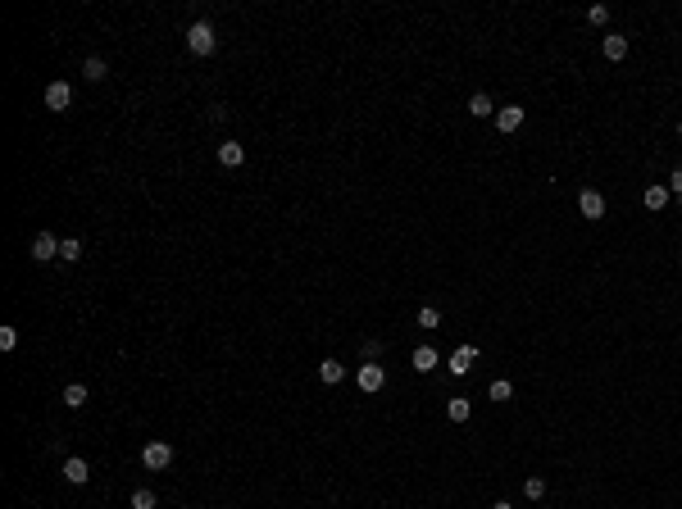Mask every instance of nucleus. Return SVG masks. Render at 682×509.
I'll return each instance as SVG.
<instances>
[{
    "mask_svg": "<svg viewBox=\"0 0 682 509\" xmlns=\"http://www.w3.org/2000/svg\"><path fill=\"white\" fill-rule=\"evenodd\" d=\"M214 46H218V37H214V28H209L205 19L187 28V50L191 55H214Z\"/></svg>",
    "mask_w": 682,
    "mask_h": 509,
    "instance_id": "nucleus-1",
    "label": "nucleus"
},
{
    "mask_svg": "<svg viewBox=\"0 0 682 509\" xmlns=\"http://www.w3.org/2000/svg\"><path fill=\"white\" fill-rule=\"evenodd\" d=\"M141 464L151 468V473H160V468H169V464H173V445H169V441H151L146 450H141Z\"/></svg>",
    "mask_w": 682,
    "mask_h": 509,
    "instance_id": "nucleus-2",
    "label": "nucleus"
},
{
    "mask_svg": "<svg viewBox=\"0 0 682 509\" xmlns=\"http://www.w3.org/2000/svg\"><path fill=\"white\" fill-rule=\"evenodd\" d=\"M32 260L37 264L59 260V237H55V232H37V237H32Z\"/></svg>",
    "mask_w": 682,
    "mask_h": 509,
    "instance_id": "nucleus-3",
    "label": "nucleus"
},
{
    "mask_svg": "<svg viewBox=\"0 0 682 509\" xmlns=\"http://www.w3.org/2000/svg\"><path fill=\"white\" fill-rule=\"evenodd\" d=\"M68 105H73V87H68V82H50V87H46V109L64 114Z\"/></svg>",
    "mask_w": 682,
    "mask_h": 509,
    "instance_id": "nucleus-4",
    "label": "nucleus"
},
{
    "mask_svg": "<svg viewBox=\"0 0 682 509\" xmlns=\"http://www.w3.org/2000/svg\"><path fill=\"white\" fill-rule=\"evenodd\" d=\"M355 382H359V391H382V382H387V373H382V364H359Z\"/></svg>",
    "mask_w": 682,
    "mask_h": 509,
    "instance_id": "nucleus-5",
    "label": "nucleus"
},
{
    "mask_svg": "<svg viewBox=\"0 0 682 509\" xmlns=\"http://www.w3.org/2000/svg\"><path fill=\"white\" fill-rule=\"evenodd\" d=\"M218 164H223V169H241V164H246V146H241V141H223V146H218Z\"/></svg>",
    "mask_w": 682,
    "mask_h": 509,
    "instance_id": "nucleus-6",
    "label": "nucleus"
},
{
    "mask_svg": "<svg viewBox=\"0 0 682 509\" xmlns=\"http://www.w3.org/2000/svg\"><path fill=\"white\" fill-rule=\"evenodd\" d=\"M578 209H582V218H605V195L600 191H582L578 195Z\"/></svg>",
    "mask_w": 682,
    "mask_h": 509,
    "instance_id": "nucleus-7",
    "label": "nucleus"
},
{
    "mask_svg": "<svg viewBox=\"0 0 682 509\" xmlns=\"http://www.w3.org/2000/svg\"><path fill=\"white\" fill-rule=\"evenodd\" d=\"M473 359H477V350H473V346H460V350H455L451 359H446V369H451V373H460V378H464V373L473 369Z\"/></svg>",
    "mask_w": 682,
    "mask_h": 509,
    "instance_id": "nucleus-8",
    "label": "nucleus"
},
{
    "mask_svg": "<svg viewBox=\"0 0 682 509\" xmlns=\"http://www.w3.org/2000/svg\"><path fill=\"white\" fill-rule=\"evenodd\" d=\"M341 378H346V364H341V359H323V364H319V382H323V387H337Z\"/></svg>",
    "mask_w": 682,
    "mask_h": 509,
    "instance_id": "nucleus-9",
    "label": "nucleus"
},
{
    "mask_svg": "<svg viewBox=\"0 0 682 509\" xmlns=\"http://www.w3.org/2000/svg\"><path fill=\"white\" fill-rule=\"evenodd\" d=\"M410 364H414V369H419V373H433L437 364H442V355H437L433 346H419V350H414V355H410Z\"/></svg>",
    "mask_w": 682,
    "mask_h": 509,
    "instance_id": "nucleus-10",
    "label": "nucleus"
},
{
    "mask_svg": "<svg viewBox=\"0 0 682 509\" xmlns=\"http://www.w3.org/2000/svg\"><path fill=\"white\" fill-rule=\"evenodd\" d=\"M91 477V468H87V459H64V482H73V487H82V482H87Z\"/></svg>",
    "mask_w": 682,
    "mask_h": 509,
    "instance_id": "nucleus-11",
    "label": "nucleus"
},
{
    "mask_svg": "<svg viewBox=\"0 0 682 509\" xmlns=\"http://www.w3.org/2000/svg\"><path fill=\"white\" fill-rule=\"evenodd\" d=\"M496 128H500V132H519V128H523V109H519V105H505V109L496 114Z\"/></svg>",
    "mask_w": 682,
    "mask_h": 509,
    "instance_id": "nucleus-12",
    "label": "nucleus"
},
{
    "mask_svg": "<svg viewBox=\"0 0 682 509\" xmlns=\"http://www.w3.org/2000/svg\"><path fill=\"white\" fill-rule=\"evenodd\" d=\"M600 50H605V59H623V55H628V37L609 32L605 41H600Z\"/></svg>",
    "mask_w": 682,
    "mask_h": 509,
    "instance_id": "nucleus-13",
    "label": "nucleus"
},
{
    "mask_svg": "<svg viewBox=\"0 0 682 509\" xmlns=\"http://www.w3.org/2000/svg\"><path fill=\"white\" fill-rule=\"evenodd\" d=\"M64 405L68 410H82V405H87V387H82V382H68L64 387Z\"/></svg>",
    "mask_w": 682,
    "mask_h": 509,
    "instance_id": "nucleus-14",
    "label": "nucleus"
},
{
    "mask_svg": "<svg viewBox=\"0 0 682 509\" xmlns=\"http://www.w3.org/2000/svg\"><path fill=\"white\" fill-rule=\"evenodd\" d=\"M59 260H64V264H77V260H82V241H77V237H64V241H59Z\"/></svg>",
    "mask_w": 682,
    "mask_h": 509,
    "instance_id": "nucleus-15",
    "label": "nucleus"
},
{
    "mask_svg": "<svg viewBox=\"0 0 682 509\" xmlns=\"http://www.w3.org/2000/svg\"><path fill=\"white\" fill-rule=\"evenodd\" d=\"M105 73H109V64H105V59H100V55H91L87 64H82V77H87V82H100V77H105Z\"/></svg>",
    "mask_w": 682,
    "mask_h": 509,
    "instance_id": "nucleus-16",
    "label": "nucleus"
},
{
    "mask_svg": "<svg viewBox=\"0 0 682 509\" xmlns=\"http://www.w3.org/2000/svg\"><path fill=\"white\" fill-rule=\"evenodd\" d=\"M491 109H496V105H491V96H487V91H477V96L468 100V114H473V119H487Z\"/></svg>",
    "mask_w": 682,
    "mask_h": 509,
    "instance_id": "nucleus-17",
    "label": "nucleus"
},
{
    "mask_svg": "<svg viewBox=\"0 0 682 509\" xmlns=\"http://www.w3.org/2000/svg\"><path fill=\"white\" fill-rule=\"evenodd\" d=\"M446 414H451V423H464V419H468V414H473V405H468V401H464V396H455V401H451V405H446Z\"/></svg>",
    "mask_w": 682,
    "mask_h": 509,
    "instance_id": "nucleus-18",
    "label": "nucleus"
},
{
    "mask_svg": "<svg viewBox=\"0 0 682 509\" xmlns=\"http://www.w3.org/2000/svg\"><path fill=\"white\" fill-rule=\"evenodd\" d=\"M155 505H160V496H155L151 487H137V491H132V509H155Z\"/></svg>",
    "mask_w": 682,
    "mask_h": 509,
    "instance_id": "nucleus-19",
    "label": "nucleus"
},
{
    "mask_svg": "<svg viewBox=\"0 0 682 509\" xmlns=\"http://www.w3.org/2000/svg\"><path fill=\"white\" fill-rule=\"evenodd\" d=\"M669 205V186H646V209H664Z\"/></svg>",
    "mask_w": 682,
    "mask_h": 509,
    "instance_id": "nucleus-20",
    "label": "nucleus"
},
{
    "mask_svg": "<svg viewBox=\"0 0 682 509\" xmlns=\"http://www.w3.org/2000/svg\"><path fill=\"white\" fill-rule=\"evenodd\" d=\"M523 496H528V500H542L546 496V477H528V482H523Z\"/></svg>",
    "mask_w": 682,
    "mask_h": 509,
    "instance_id": "nucleus-21",
    "label": "nucleus"
},
{
    "mask_svg": "<svg viewBox=\"0 0 682 509\" xmlns=\"http://www.w3.org/2000/svg\"><path fill=\"white\" fill-rule=\"evenodd\" d=\"M509 396H514V382H505V378L491 382V401H509Z\"/></svg>",
    "mask_w": 682,
    "mask_h": 509,
    "instance_id": "nucleus-22",
    "label": "nucleus"
},
{
    "mask_svg": "<svg viewBox=\"0 0 682 509\" xmlns=\"http://www.w3.org/2000/svg\"><path fill=\"white\" fill-rule=\"evenodd\" d=\"M437 323H442V314H437L433 305H423L419 309V327H437Z\"/></svg>",
    "mask_w": 682,
    "mask_h": 509,
    "instance_id": "nucleus-23",
    "label": "nucleus"
},
{
    "mask_svg": "<svg viewBox=\"0 0 682 509\" xmlns=\"http://www.w3.org/2000/svg\"><path fill=\"white\" fill-rule=\"evenodd\" d=\"M19 346V332L14 327H0V350H14Z\"/></svg>",
    "mask_w": 682,
    "mask_h": 509,
    "instance_id": "nucleus-24",
    "label": "nucleus"
},
{
    "mask_svg": "<svg viewBox=\"0 0 682 509\" xmlns=\"http://www.w3.org/2000/svg\"><path fill=\"white\" fill-rule=\"evenodd\" d=\"M382 355V341H364V364H378Z\"/></svg>",
    "mask_w": 682,
    "mask_h": 509,
    "instance_id": "nucleus-25",
    "label": "nucleus"
},
{
    "mask_svg": "<svg viewBox=\"0 0 682 509\" xmlns=\"http://www.w3.org/2000/svg\"><path fill=\"white\" fill-rule=\"evenodd\" d=\"M587 19H591V23H609V10H605V5H591V10H587Z\"/></svg>",
    "mask_w": 682,
    "mask_h": 509,
    "instance_id": "nucleus-26",
    "label": "nucleus"
},
{
    "mask_svg": "<svg viewBox=\"0 0 682 509\" xmlns=\"http://www.w3.org/2000/svg\"><path fill=\"white\" fill-rule=\"evenodd\" d=\"M669 186H673V191H678V195H682V164H678V169H673V177H669Z\"/></svg>",
    "mask_w": 682,
    "mask_h": 509,
    "instance_id": "nucleus-27",
    "label": "nucleus"
},
{
    "mask_svg": "<svg viewBox=\"0 0 682 509\" xmlns=\"http://www.w3.org/2000/svg\"><path fill=\"white\" fill-rule=\"evenodd\" d=\"M491 509H514V505H505V500H496V505H491Z\"/></svg>",
    "mask_w": 682,
    "mask_h": 509,
    "instance_id": "nucleus-28",
    "label": "nucleus"
},
{
    "mask_svg": "<svg viewBox=\"0 0 682 509\" xmlns=\"http://www.w3.org/2000/svg\"><path fill=\"white\" fill-rule=\"evenodd\" d=\"M678 137H682V123H678Z\"/></svg>",
    "mask_w": 682,
    "mask_h": 509,
    "instance_id": "nucleus-29",
    "label": "nucleus"
}]
</instances>
